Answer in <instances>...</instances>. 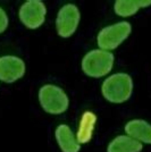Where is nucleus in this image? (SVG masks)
I'll return each instance as SVG.
<instances>
[{"label": "nucleus", "mask_w": 151, "mask_h": 152, "mask_svg": "<svg viewBox=\"0 0 151 152\" xmlns=\"http://www.w3.org/2000/svg\"><path fill=\"white\" fill-rule=\"evenodd\" d=\"M55 136L58 142V145L63 152H78L81 149L80 143L77 142L75 135L70 127L67 125H59L56 128Z\"/></svg>", "instance_id": "8"}, {"label": "nucleus", "mask_w": 151, "mask_h": 152, "mask_svg": "<svg viewBox=\"0 0 151 152\" xmlns=\"http://www.w3.org/2000/svg\"><path fill=\"white\" fill-rule=\"evenodd\" d=\"M115 57L111 52L95 49L89 51L82 59V70L90 77L99 78L113 69Z\"/></svg>", "instance_id": "2"}, {"label": "nucleus", "mask_w": 151, "mask_h": 152, "mask_svg": "<svg viewBox=\"0 0 151 152\" xmlns=\"http://www.w3.org/2000/svg\"><path fill=\"white\" fill-rule=\"evenodd\" d=\"M142 143L128 135H119L109 143L107 152H141Z\"/></svg>", "instance_id": "11"}, {"label": "nucleus", "mask_w": 151, "mask_h": 152, "mask_svg": "<svg viewBox=\"0 0 151 152\" xmlns=\"http://www.w3.org/2000/svg\"><path fill=\"white\" fill-rule=\"evenodd\" d=\"M133 92V80L126 73H116L106 78L101 85L103 98L113 103L127 101Z\"/></svg>", "instance_id": "1"}, {"label": "nucleus", "mask_w": 151, "mask_h": 152, "mask_svg": "<svg viewBox=\"0 0 151 152\" xmlns=\"http://www.w3.org/2000/svg\"><path fill=\"white\" fill-rule=\"evenodd\" d=\"M125 132L128 136L139 142L151 144V125L143 119H133L125 125Z\"/></svg>", "instance_id": "9"}, {"label": "nucleus", "mask_w": 151, "mask_h": 152, "mask_svg": "<svg viewBox=\"0 0 151 152\" xmlns=\"http://www.w3.org/2000/svg\"><path fill=\"white\" fill-rule=\"evenodd\" d=\"M47 14V8L40 0L25 1L19 8L18 16L21 22L31 30H35L43 24Z\"/></svg>", "instance_id": "6"}, {"label": "nucleus", "mask_w": 151, "mask_h": 152, "mask_svg": "<svg viewBox=\"0 0 151 152\" xmlns=\"http://www.w3.org/2000/svg\"><path fill=\"white\" fill-rule=\"evenodd\" d=\"M132 26L128 22H119L114 25L103 27L98 34V45L101 50H114L124 42L131 34Z\"/></svg>", "instance_id": "4"}, {"label": "nucleus", "mask_w": 151, "mask_h": 152, "mask_svg": "<svg viewBox=\"0 0 151 152\" xmlns=\"http://www.w3.org/2000/svg\"><path fill=\"white\" fill-rule=\"evenodd\" d=\"M151 6V0H117L115 2V13L122 17L133 16L140 8Z\"/></svg>", "instance_id": "12"}, {"label": "nucleus", "mask_w": 151, "mask_h": 152, "mask_svg": "<svg viewBox=\"0 0 151 152\" xmlns=\"http://www.w3.org/2000/svg\"><path fill=\"white\" fill-rule=\"evenodd\" d=\"M8 26V16L4 12L2 8H0V33L5 31Z\"/></svg>", "instance_id": "13"}, {"label": "nucleus", "mask_w": 151, "mask_h": 152, "mask_svg": "<svg viewBox=\"0 0 151 152\" xmlns=\"http://www.w3.org/2000/svg\"><path fill=\"white\" fill-rule=\"evenodd\" d=\"M95 123H97V116L92 111H85L82 115L76 135V140L80 144H85L91 141Z\"/></svg>", "instance_id": "10"}, {"label": "nucleus", "mask_w": 151, "mask_h": 152, "mask_svg": "<svg viewBox=\"0 0 151 152\" xmlns=\"http://www.w3.org/2000/svg\"><path fill=\"white\" fill-rule=\"evenodd\" d=\"M39 101L44 111L51 115L63 114L69 104L68 96L64 90L54 84H45L40 89Z\"/></svg>", "instance_id": "3"}, {"label": "nucleus", "mask_w": 151, "mask_h": 152, "mask_svg": "<svg viewBox=\"0 0 151 152\" xmlns=\"http://www.w3.org/2000/svg\"><path fill=\"white\" fill-rule=\"evenodd\" d=\"M81 19L78 8L73 4L63 6L57 15L56 30L62 38H69L76 31Z\"/></svg>", "instance_id": "5"}, {"label": "nucleus", "mask_w": 151, "mask_h": 152, "mask_svg": "<svg viewBox=\"0 0 151 152\" xmlns=\"http://www.w3.org/2000/svg\"><path fill=\"white\" fill-rule=\"evenodd\" d=\"M25 74V64L16 56L0 57V80L5 83H13Z\"/></svg>", "instance_id": "7"}]
</instances>
